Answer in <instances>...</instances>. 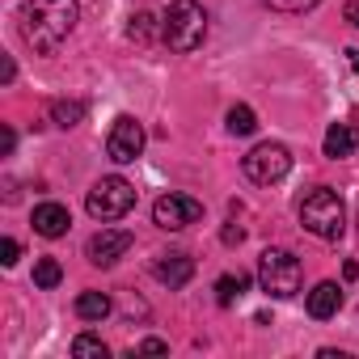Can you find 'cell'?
<instances>
[{
  "label": "cell",
  "mask_w": 359,
  "mask_h": 359,
  "mask_svg": "<svg viewBox=\"0 0 359 359\" xmlns=\"http://www.w3.org/2000/svg\"><path fill=\"white\" fill-rule=\"evenodd\" d=\"M250 287V275H224L220 283H216V292H220V304H233L241 292Z\"/></svg>",
  "instance_id": "ac0fdd59"
},
{
  "label": "cell",
  "mask_w": 359,
  "mask_h": 359,
  "mask_svg": "<svg viewBox=\"0 0 359 359\" xmlns=\"http://www.w3.org/2000/svg\"><path fill=\"white\" fill-rule=\"evenodd\" d=\"M18 254H22V250H18V241H13V237L0 241V262H5V266H13V262H18Z\"/></svg>",
  "instance_id": "7402d4cb"
},
{
  "label": "cell",
  "mask_w": 359,
  "mask_h": 359,
  "mask_svg": "<svg viewBox=\"0 0 359 359\" xmlns=\"http://www.w3.org/2000/svg\"><path fill=\"white\" fill-rule=\"evenodd\" d=\"M355 72H359V51H355Z\"/></svg>",
  "instance_id": "83f0119b"
},
{
  "label": "cell",
  "mask_w": 359,
  "mask_h": 359,
  "mask_svg": "<svg viewBox=\"0 0 359 359\" xmlns=\"http://www.w3.org/2000/svg\"><path fill=\"white\" fill-rule=\"evenodd\" d=\"M106 152H110V161L131 165V161L144 152V123H140V118H131V114H118V118H114V127H110Z\"/></svg>",
  "instance_id": "ba28073f"
},
{
  "label": "cell",
  "mask_w": 359,
  "mask_h": 359,
  "mask_svg": "<svg viewBox=\"0 0 359 359\" xmlns=\"http://www.w3.org/2000/svg\"><path fill=\"white\" fill-rule=\"evenodd\" d=\"M0 152H5V156L13 152V131H9V127H5V131H0Z\"/></svg>",
  "instance_id": "d4e9b609"
},
{
  "label": "cell",
  "mask_w": 359,
  "mask_h": 359,
  "mask_svg": "<svg viewBox=\"0 0 359 359\" xmlns=\"http://www.w3.org/2000/svg\"><path fill=\"white\" fill-rule=\"evenodd\" d=\"M203 220V203L191 199V195H161L152 203V224L165 229V233H177L187 224H199Z\"/></svg>",
  "instance_id": "52a82bcc"
},
{
  "label": "cell",
  "mask_w": 359,
  "mask_h": 359,
  "mask_svg": "<svg viewBox=\"0 0 359 359\" xmlns=\"http://www.w3.org/2000/svg\"><path fill=\"white\" fill-rule=\"evenodd\" d=\"M68 224H72V216H68V208H60V203H39L34 208V233L39 237H64L68 233Z\"/></svg>",
  "instance_id": "8fae6325"
},
{
  "label": "cell",
  "mask_w": 359,
  "mask_h": 359,
  "mask_svg": "<svg viewBox=\"0 0 359 359\" xmlns=\"http://www.w3.org/2000/svg\"><path fill=\"white\" fill-rule=\"evenodd\" d=\"M72 355H97V359H106V342L93 338V334H81V338L72 342Z\"/></svg>",
  "instance_id": "d6986e66"
},
{
  "label": "cell",
  "mask_w": 359,
  "mask_h": 359,
  "mask_svg": "<svg viewBox=\"0 0 359 359\" xmlns=\"http://www.w3.org/2000/svg\"><path fill=\"white\" fill-rule=\"evenodd\" d=\"M51 118H55V127L68 131V127H76L85 118V102H68V97L64 102H51Z\"/></svg>",
  "instance_id": "9a60e30c"
},
{
  "label": "cell",
  "mask_w": 359,
  "mask_h": 359,
  "mask_svg": "<svg viewBox=\"0 0 359 359\" xmlns=\"http://www.w3.org/2000/svg\"><path fill=\"white\" fill-rule=\"evenodd\" d=\"M89 216L93 220H123L131 208H135V187L127 182V177H102V182H93L89 199H85Z\"/></svg>",
  "instance_id": "5b68a950"
},
{
  "label": "cell",
  "mask_w": 359,
  "mask_h": 359,
  "mask_svg": "<svg viewBox=\"0 0 359 359\" xmlns=\"http://www.w3.org/2000/svg\"><path fill=\"white\" fill-rule=\"evenodd\" d=\"M355 148H359V127H355V123H334V127L325 131V156L342 161V156H351Z\"/></svg>",
  "instance_id": "4fadbf2b"
},
{
  "label": "cell",
  "mask_w": 359,
  "mask_h": 359,
  "mask_svg": "<svg viewBox=\"0 0 359 359\" xmlns=\"http://www.w3.org/2000/svg\"><path fill=\"white\" fill-rule=\"evenodd\" d=\"M300 279H304V271H300L296 254H287V250H262V258H258V287L266 296L287 300V296L300 292Z\"/></svg>",
  "instance_id": "277c9868"
},
{
  "label": "cell",
  "mask_w": 359,
  "mask_h": 359,
  "mask_svg": "<svg viewBox=\"0 0 359 359\" xmlns=\"http://www.w3.org/2000/svg\"><path fill=\"white\" fill-rule=\"evenodd\" d=\"M140 351H144V355H165L169 346H165L161 338H148V342H140Z\"/></svg>",
  "instance_id": "603a6c76"
},
{
  "label": "cell",
  "mask_w": 359,
  "mask_h": 359,
  "mask_svg": "<svg viewBox=\"0 0 359 359\" xmlns=\"http://www.w3.org/2000/svg\"><path fill=\"white\" fill-rule=\"evenodd\" d=\"M76 0H26L18 13V30L34 55H55L76 30Z\"/></svg>",
  "instance_id": "6da1fadb"
},
{
  "label": "cell",
  "mask_w": 359,
  "mask_h": 359,
  "mask_svg": "<svg viewBox=\"0 0 359 359\" xmlns=\"http://www.w3.org/2000/svg\"><path fill=\"white\" fill-rule=\"evenodd\" d=\"M127 34H131L135 43H148V39H152V13H135L131 26H127Z\"/></svg>",
  "instance_id": "44dd1931"
},
{
  "label": "cell",
  "mask_w": 359,
  "mask_h": 359,
  "mask_svg": "<svg viewBox=\"0 0 359 359\" xmlns=\"http://www.w3.org/2000/svg\"><path fill=\"white\" fill-rule=\"evenodd\" d=\"M60 279H64V271H60L55 258H39L34 262V287H55Z\"/></svg>",
  "instance_id": "e0dca14e"
},
{
  "label": "cell",
  "mask_w": 359,
  "mask_h": 359,
  "mask_svg": "<svg viewBox=\"0 0 359 359\" xmlns=\"http://www.w3.org/2000/svg\"><path fill=\"white\" fill-rule=\"evenodd\" d=\"M241 169H245V177L250 182H258V187H275V182H283L287 177V169H292V152L283 148V144H258V148H250L245 156H241Z\"/></svg>",
  "instance_id": "8992f818"
},
{
  "label": "cell",
  "mask_w": 359,
  "mask_h": 359,
  "mask_svg": "<svg viewBox=\"0 0 359 359\" xmlns=\"http://www.w3.org/2000/svg\"><path fill=\"white\" fill-rule=\"evenodd\" d=\"M254 127H258V114H254L250 106H233V110H229V131H233V135H250Z\"/></svg>",
  "instance_id": "2e32d148"
},
{
  "label": "cell",
  "mask_w": 359,
  "mask_h": 359,
  "mask_svg": "<svg viewBox=\"0 0 359 359\" xmlns=\"http://www.w3.org/2000/svg\"><path fill=\"white\" fill-rule=\"evenodd\" d=\"M76 317H81V321H102V317H110V296H106V292H81V296H76Z\"/></svg>",
  "instance_id": "5bb4252c"
},
{
  "label": "cell",
  "mask_w": 359,
  "mask_h": 359,
  "mask_svg": "<svg viewBox=\"0 0 359 359\" xmlns=\"http://www.w3.org/2000/svg\"><path fill=\"white\" fill-rule=\"evenodd\" d=\"M300 224L321 241H338L342 229H346V208L330 187H317L300 199Z\"/></svg>",
  "instance_id": "3957f363"
},
{
  "label": "cell",
  "mask_w": 359,
  "mask_h": 359,
  "mask_svg": "<svg viewBox=\"0 0 359 359\" xmlns=\"http://www.w3.org/2000/svg\"><path fill=\"white\" fill-rule=\"evenodd\" d=\"M241 237H245V233H241V229H224V245H237V241H241Z\"/></svg>",
  "instance_id": "4316f807"
},
{
  "label": "cell",
  "mask_w": 359,
  "mask_h": 359,
  "mask_svg": "<svg viewBox=\"0 0 359 359\" xmlns=\"http://www.w3.org/2000/svg\"><path fill=\"white\" fill-rule=\"evenodd\" d=\"M13 76H18V68H13V60L5 55V60H0V81H5V85H9Z\"/></svg>",
  "instance_id": "cb8c5ba5"
},
{
  "label": "cell",
  "mask_w": 359,
  "mask_h": 359,
  "mask_svg": "<svg viewBox=\"0 0 359 359\" xmlns=\"http://www.w3.org/2000/svg\"><path fill=\"white\" fill-rule=\"evenodd\" d=\"M266 9H275V13H309L317 0H262Z\"/></svg>",
  "instance_id": "ffe728a7"
},
{
  "label": "cell",
  "mask_w": 359,
  "mask_h": 359,
  "mask_svg": "<svg viewBox=\"0 0 359 359\" xmlns=\"http://www.w3.org/2000/svg\"><path fill=\"white\" fill-rule=\"evenodd\" d=\"M161 39L177 55L199 51L208 43V13H203L199 0H173L169 13H165V22H161Z\"/></svg>",
  "instance_id": "7a4b0ae2"
},
{
  "label": "cell",
  "mask_w": 359,
  "mask_h": 359,
  "mask_svg": "<svg viewBox=\"0 0 359 359\" xmlns=\"http://www.w3.org/2000/svg\"><path fill=\"white\" fill-rule=\"evenodd\" d=\"M338 304H342V287H338L334 279H325V283H317V287L309 292V317H317V321L334 317Z\"/></svg>",
  "instance_id": "7c38bea8"
},
{
  "label": "cell",
  "mask_w": 359,
  "mask_h": 359,
  "mask_svg": "<svg viewBox=\"0 0 359 359\" xmlns=\"http://www.w3.org/2000/svg\"><path fill=\"white\" fill-rule=\"evenodd\" d=\"M127 250H131V233H127V229H102V233H93L89 245H85V254H89L93 266H114Z\"/></svg>",
  "instance_id": "9c48e42d"
},
{
  "label": "cell",
  "mask_w": 359,
  "mask_h": 359,
  "mask_svg": "<svg viewBox=\"0 0 359 359\" xmlns=\"http://www.w3.org/2000/svg\"><path fill=\"white\" fill-rule=\"evenodd\" d=\"M152 271H156V279H161L165 287H187L191 275H195V262H191L187 254H161Z\"/></svg>",
  "instance_id": "30bf717a"
},
{
  "label": "cell",
  "mask_w": 359,
  "mask_h": 359,
  "mask_svg": "<svg viewBox=\"0 0 359 359\" xmlns=\"http://www.w3.org/2000/svg\"><path fill=\"white\" fill-rule=\"evenodd\" d=\"M346 22L359 26V0H351V5H346Z\"/></svg>",
  "instance_id": "484cf974"
}]
</instances>
